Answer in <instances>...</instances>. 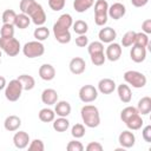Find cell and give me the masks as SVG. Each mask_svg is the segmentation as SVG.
Listing matches in <instances>:
<instances>
[{
	"label": "cell",
	"mask_w": 151,
	"mask_h": 151,
	"mask_svg": "<svg viewBox=\"0 0 151 151\" xmlns=\"http://www.w3.org/2000/svg\"><path fill=\"white\" fill-rule=\"evenodd\" d=\"M19 8L21 13L27 14L31 21L37 26H42L46 22V13L40 4L35 0H20Z\"/></svg>",
	"instance_id": "obj_1"
},
{
	"label": "cell",
	"mask_w": 151,
	"mask_h": 151,
	"mask_svg": "<svg viewBox=\"0 0 151 151\" xmlns=\"http://www.w3.org/2000/svg\"><path fill=\"white\" fill-rule=\"evenodd\" d=\"M72 24L73 19L68 13H64L58 18V20L53 25V34L58 42L68 44L71 41L70 28L72 27Z\"/></svg>",
	"instance_id": "obj_2"
},
{
	"label": "cell",
	"mask_w": 151,
	"mask_h": 151,
	"mask_svg": "<svg viewBox=\"0 0 151 151\" xmlns=\"http://www.w3.org/2000/svg\"><path fill=\"white\" fill-rule=\"evenodd\" d=\"M120 119L123 120V123H125L127 129L131 130V131L139 130L143 126V123H144L142 116L139 114L137 107H134V106L124 107L120 112Z\"/></svg>",
	"instance_id": "obj_3"
},
{
	"label": "cell",
	"mask_w": 151,
	"mask_h": 151,
	"mask_svg": "<svg viewBox=\"0 0 151 151\" xmlns=\"http://www.w3.org/2000/svg\"><path fill=\"white\" fill-rule=\"evenodd\" d=\"M80 116L83 119V123L87 127H97L100 124V114L99 110L94 105H85L80 110Z\"/></svg>",
	"instance_id": "obj_4"
},
{
	"label": "cell",
	"mask_w": 151,
	"mask_h": 151,
	"mask_svg": "<svg viewBox=\"0 0 151 151\" xmlns=\"http://www.w3.org/2000/svg\"><path fill=\"white\" fill-rule=\"evenodd\" d=\"M20 41L12 37V38H2L0 37V50L4 51L8 57H15L20 52Z\"/></svg>",
	"instance_id": "obj_5"
},
{
	"label": "cell",
	"mask_w": 151,
	"mask_h": 151,
	"mask_svg": "<svg viewBox=\"0 0 151 151\" xmlns=\"http://www.w3.org/2000/svg\"><path fill=\"white\" fill-rule=\"evenodd\" d=\"M124 80L126 84L131 85L132 87L134 88H142L146 85V77L145 74H143L142 72H138V71H133V70H130V71H126L124 73Z\"/></svg>",
	"instance_id": "obj_6"
},
{
	"label": "cell",
	"mask_w": 151,
	"mask_h": 151,
	"mask_svg": "<svg viewBox=\"0 0 151 151\" xmlns=\"http://www.w3.org/2000/svg\"><path fill=\"white\" fill-rule=\"evenodd\" d=\"M109 4L106 0H97L94 2V22L97 26H104L107 22Z\"/></svg>",
	"instance_id": "obj_7"
},
{
	"label": "cell",
	"mask_w": 151,
	"mask_h": 151,
	"mask_svg": "<svg viewBox=\"0 0 151 151\" xmlns=\"http://www.w3.org/2000/svg\"><path fill=\"white\" fill-rule=\"evenodd\" d=\"M22 53L25 57L29 59L41 57L45 53V46L42 45L41 41H38V40L28 41L22 46Z\"/></svg>",
	"instance_id": "obj_8"
},
{
	"label": "cell",
	"mask_w": 151,
	"mask_h": 151,
	"mask_svg": "<svg viewBox=\"0 0 151 151\" xmlns=\"http://www.w3.org/2000/svg\"><path fill=\"white\" fill-rule=\"evenodd\" d=\"M22 91H24V88H22L21 83L18 79H12L8 84H6L5 97L9 101H17L21 97Z\"/></svg>",
	"instance_id": "obj_9"
},
{
	"label": "cell",
	"mask_w": 151,
	"mask_h": 151,
	"mask_svg": "<svg viewBox=\"0 0 151 151\" xmlns=\"http://www.w3.org/2000/svg\"><path fill=\"white\" fill-rule=\"evenodd\" d=\"M79 99L83 103H92L98 98V90L93 85H84L79 90Z\"/></svg>",
	"instance_id": "obj_10"
},
{
	"label": "cell",
	"mask_w": 151,
	"mask_h": 151,
	"mask_svg": "<svg viewBox=\"0 0 151 151\" xmlns=\"http://www.w3.org/2000/svg\"><path fill=\"white\" fill-rule=\"evenodd\" d=\"M105 57L110 61H117L122 57V46L118 42H110L105 51Z\"/></svg>",
	"instance_id": "obj_11"
},
{
	"label": "cell",
	"mask_w": 151,
	"mask_h": 151,
	"mask_svg": "<svg viewBox=\"0 0 151 151\" xmlns=\"http://www.w3.org/2000/svg\"><path fill=\"white\" fill-rule=\"evenodd\" d=\"M126 13V7L122 2H114L111 6H109L107 9V15L113 19V20H119L122 19Z\"/></svg>",
	"instance_id": "obj_12"
},
{
	"label": "cell",
	"mask_w": 151,
	"mask_h": 151,
	"mask_svg": "<svg viewBox=\"0 0 151 151\" xmlns=\"http://www.w3.org/2000/svg\"><path fill=\"white\" fill-rule=\"evenodd\" d=\"M118 142L124 149H130L136 144V136L131 130H125L119 134Z\"/></svg>",
	"instance_id": "obj_13"
},
{
	"label": "cell",
	"mask_w": 151,
	"mask_h": 151,
	"mask_svg": "<svg viewBox=\"0 0 151 151\" xmlns=\"http://www.w3.org/2000/svg\"><path fill=\"white\" fill-rule=\"evenodd\" d=\"M29 142H31L29 140V136L25 131H18L13 136V144H14V146L17 149H20V150L26 149L28 146Z\"/></svg>",
	"instance_id": "obj_14"
},
{
	"label": "cell",
	"mask_w": 151,
	"mask_h": 151,
	"mask_svg": "<svg viewBox=\"0 0 151 151\" xmlns=\"http://www.w3.org/2000/svg\"><path fill=\"white\" fill-rule=\"evenodd\" d=\"M68 67H70V71L73 74L78 76V74H81L85 71L86 63H85V60L81 57H74V58L71 59V61L68 64Z\"/></svg>",
	"instance_id": "obj_15"
},
{
	"label": "cell",
	"mask_w": 151,
	"mask_h": 151,
	"mask_svg": "<svg viewBox=\"0 0 151 151\" xmlns=\"http://www.w3.org/2000/svg\"><path fill=\"white\" fill-rule=\"evenodd\" d=\"M97 90L103 94H110L116 90V83L111 78H103L99 80Z\"/></svg>",
	"instance_id": "obj_16"
},
{
	"label": "cell",
	"mask_w": 151,
	"mask_h": 151,
	"mask_svg": "<svg viewBox=\"0 0 151 151\" xmlns=\"http://www.w3.org/2000/svg\"><path fill=\"white\" fill-rule=\"evenodd\" d=\"M98 38L101 42H105V44H110L112 41H114V39L117 38V32L112 28V27H104L99 31L98 33Z\"/></svg>",
	"instance_id": "obj_17"
},
{
	"label": "cell",
	"mask_w": 151,
	"mask_h": 151,
	"mask_svg": "<svg viewBox=\"0 0 151 151\" xmlns=\"http://www.w3.org/2000/svg\"><path fill=\"white\" fill-rule=\"evenodd\" d=\"M39 77L45 80V81H50L52 79H54L55 77V68L51 65V64H42L40 67H39Z\"/></svg>",
	"instance_id": "obj_18"
},
{
	"label": "cell",
	"mask_w": 151,
	"mask_h": 151,
	"mask_svg": "<svg viewBox=\"0 0 151 151\" xmlns=\"http://www.w3.org/2000/svg\"><path fill=\"white\" fill-rule=\"evenodd\" d=\"M130 58L134 63H143L146 59V48L132 45V48L130 51Z\"/></svg>",
	"instance_id": "obj_19"
},
{
	"label": "cell",
	"mask_w": 151,
	"mask_h": 151,
	"mask_svg": "<svg viewBox=\"0 0 151 151\" xmlns=\"http://www.w3.org/2000/svg\"><path fill=\"white\" fill-rule=\"evenodd\" d=\"M20 126H21V119L18 116H15V114H11V116L6 117V119L4 122L5 130H7L9 132L18 131Z\"/></svg>",
	"instance_id": "obj_20"
},
{
	"label": "cell",
	"mask_w": 151,
	"mask_h": 151,
	"mask_svg": "<svg viewBox=\"0 0 151 151\" xmlns=\"http://www.w3.org/2000/svg\"><path fill=\"white\" fill-rule=\"evenodd\" d=\"M41 101L47 106L54 105L58 101V93L53 88H45L41 92Z\"/></svg>",
	"instance_id": "obj_21"
},
{
	"label": "cell",
	"mask_w": 151,
	"mask_h": 151,
	"mask_svg": "<svg viewBox=\"0 0 151 151\" xmlns=\"http://www.w3.org/2000/svg\"><path fill=\"white\" fill-rule=\"evenodd\" d=\"M117 93H118L119 99H120L123 103H125V104L130 103L131 99H132L131 88H130V86L126 85V84H120V85H118V86H117Z\"/></svg>",
	"instance_id": "obj_22"
},
{
	"label": "cell",
	"mask_w": 151,
	"mask_h": 151,
	"mask_svg": "<svg viewBox=\"0 0 151 151\" xmlns=\"http://www.w3.org/2000/svg\"><path fill=\"white\" fill-rule=\"evenodd\" d=\"M54 112L57 116L59 117H67L70 113H71V105L68 101L66 100H60V101H57L54 104Z\"/></svg>",
	"instance_id": "obj_23"
},
{
	"label": "cell",
	"mask_w": 151,
	"mask_h": 151,
	"mask_svg": "<svg viewBox=\"0 0 151 151\" xmlns=\"http://www.w3.org/2000/svg\"><path fill=\"white\" fill-rule=\"evenodd\" d=\"M137 110H138L140 116L149 114L151 112V98L145 96L142 99H139L138 105H137Z\"/></svg>",
	"instance_id": "obj_24"
},
{
	"label": "cell",
	"mask_w": 151,
	"mask_h": 151,
	"mask_svg": "<svg viewBox=\"0 0 151 151\" xmlns=\"http://www.w3.org/2000/svg\"><path fill=\"white\" fill-rule=\"evenodd\" d=\"M94 5V0H74L73 8L78 13H84Z\"/></svg>",
	"instance_id": "obj_25"
},
{
	"label": "cell",
	"mask_w": 151,
	"mask_h": 151,
	"mask_svg": "<svg viewBox=\"0 0 151 151\" xmlns=\"http://www.w3.org/2000/svg\"><path fill=\"white\" fill-rule=\"evenodd\" d=\"M17 79L21 83L22 88H24L25 91H31V90H33L34 86H35V80H34V78H33L32 76L21 74V76H19Z\"/></svg>",
	"instance_id": "obj_26"
},
{
	"label": "cell",
	"mask_w": 151,
	"mask_h": 151,
	"mask_svg": "<svg viewBox=\"0 0 151 151\" xmlns=\"http://www.w3.org/2000/svg\"><path fill=\"white\" fill-rule=\"evenodd\" d=\"M31 24V18L25 14V13H20V14H17L15 17V20H14V26L19 29H25L28 27V25Z\"/></svg>",
	"instance_id": "obj_27"
},
{
	"label": "cell",
	"mask_w": 151,
	"mask_h": 151,
	"mask_svg": "<svg viewBox=\"0 0 151 151\" xmlns=\"http://www.w3.org/2000/svg\"><path fill=\"white\" fill-rule=\"evenodd\" d=\"M38 116L42 123H51L55 118V112H54V110H52L50 107H44L39 111Z\"/></svg>",
	"instance_id": "obj_28"
},
{
	"label": "cell",
	"mask_w": 151,
	"mask_h": 151,
	"mask_svg": "<svg viewBox=\"0 0 151 151\" xmlns=\"http://www.w3.org/2000/svg\"><path fill=\"white\" fill-rule=\"evenodd\" d=\"M70 127V122L66 117H59V118H54L53 120V129L57 132H65L67 129Z\"/></svg>",
	"instance_id": "obj_29"
},
{
	"label": "cell",
	"mask_w": 151,
	"mask_h": 151,
	"mask_svg": "<svg viewBox=\"0 0 151 151\" xmlns=\"http://www.w3.org/2000/svg\"><path fill=\"white\" fill-rule=\"evenodd\" d=\"M33 35L35 38V40L38 41H44L46 40L48 37H50V29L45 26H38L34 32H33Z\"/></svg>",
	"instance_id": "obj_30"
},
{
	"label": "cell",
	"mask_w": 151,
	"mask_h": 151,
	"mask_svg": "<svg viewBox=\"0 0 151 151\" xmlns=\"http://www.w3.org/2000/svg\"><path fill=\"white\" fill-rule=\"evenodd\" d=\"M72 27H73V31L74 33H77L78 35L80 34H86L87 29H88V25L86 21L84 20H77L76 22L72 24Z\"/></svg>",
	"instance_id": "obj_31"
},
{
	"label": "cell",
	"mask_w": 151,
	"mask_h": 151,
	"mask_svg": "<svg viewBox=\"0 0 151 151\" xmlns=\"http://www.w3.org/2000/svg\"><path fill=\"white\" fill-rule=\"evenodd\" d=\"M133 45H137V46H140V47H147L150 45L149 35L143 33V32H136V39H134Z\"/></svg>",
	"instance_id": "obj_32"
},
{
	"label": "cell",
	"mask_w": 151,
	"mask_h": 151,
	"mask_svg": "<svg viewBox=\"0 0 151 151\" xmlns=\"http://www.w3.org/2000/svg\"><path fill=\"white\" fill-rule=\"evenodd\" d=\"M134 39H136V32L134 31H127L123 38H122V45L123 47H130L134 44Z\"/></svg>",
	"instance_id": "obj_33"
},
{
	"label": "cell",
	"mask_w": 151,
	"mask_h": 151,
	"mask_svg": "<svg viewBox=\"0 0 151 151\" xmlns=\"http://www.w3.org/2000/svg\"><path fill=\"white\" fill-rule=\"evenodd\" d=\"M14 25L13 24H2L0 28V37L2 38H12L14 37Z\"/></svg>",
	"instance_id": "obj_34"
},
{
	"label": "cell",
	"mask_w": 151,
	"mask_h": 151,
	"mask_svg": "<svg viewBox=\"0 0 151 151\" xmlns=\"http://www.w3.org/2000/svg\"><path fill=\"white\" fill-rule=\"evenodd\" d=\"M87 52L90 55L99 52H104V44L101 41H92L87 45Z\"/></svg>",
	"instance_id": "obj_35"
},
{
	"label": "cell",
	"mask_w": 151,
	"mask_h": 151,
	"mask_svg": "<svg viewBox=\"0 0 151 151\" xmlns=\"http://www.w3.org/2000/svg\"><path fill=\"white\" fill-rule=\"evenodd\" d=\"M71 134H72L76 139H79V138L84 137V136H85V126H84L83 124H80V123L74 124V125L72 126V129H71Z\"/></svg>",
	"instance_id": "obj_36"
},
{
	"label": "cell",
	"mask_w": 151,
	"mask_h": 151,
	"mask_svg": "<svg viewBox=\"0 0 151 151\" xmlns=\"http://www.w3.org/2000/svg\"><path fill=\"white\" fill-rule=\"evenodd\" d=\"M15 17H17V13H15L13 9H6V11L2 13L1 20H2L4 24H13V25H14Z\"/></svg>",
	"instance_id": "obj_37"
},
{
	"label": "cell",
	"mask_w": 151,
	"mask_h": 151,
	"mask_svg": "<svg viewBox=\"0 0 151 151\" xmlns=\"http://www.w3.org/2000/svg\"><path fill=\"white\" fill-rule=\"evenodd\" d=\"M90 58H91L92 64L96 65V66H101V65H104V63H105V60H106V57H105V53H104V52H99V53H96V54H91Z\"/></svg>",
	"instance_id": "obj_38"
},
{
	"label": "cell",
	"mask_w": 151,
	"mask_h": 151,
	"mask_svg": "<svg viewBox=\"0 0 151 151\" xmlns=\"http://www.w3.org/2000/svg\"><path fill=\"white\" fill-rule=\"evenodd\" d=\"M28 150L29 151H44L45 150V145H44V142L41 139H33L32 142H29L28 144Z\"/></svg>",
	"instance_id": "obj_39"
},
{
	"label": "cell",
	"mask_w": 151,
	"mask_h": 151,
	"mask_svg": "<svg viewBox=\"0 0 151 151\" xmlns=\"http://www.w3.org/2000/svg\"><path fill=\"white\" fill-rule=\"evenodd\" d=\"M65 2H66V0H48V6L52 11L58 12L64 8Z\"/></svg>",
	"instance_id": "obj_40"
},
{
	"label": "cell",
	"mask_w": 151,
	"mask_h": 151,
	"mask_svg": "<svg viewBox=\"0 0 151 151\" xmlns=\"http://www.w3.org/2000/svg\"><path fill=\"white\" fill-rule=\"evenodd\" d=\"M66 149H67V151H83L84 150V145L79 140L74 139V140L68 142Z\"/></svg>",
	"instance_id": "obj_41"
},
{
	"label": "cell",
	"mask_w": 151,
	"mask_h": 151,
	"mask_svg": "<svg viewBox=\"0 0 151 151\" xmlns=\"http://www.w3.org/2000/svg\"><path fill=\"white\" fill-rule=\"evenodd\" d=\"M76 45L78 47H86L88 45V38L86 37V34H80L76 38Z\"/></svg>",
	"instance_id": "obj_42"
},
{
	"label": "cell",
	"mask_w": 151,
	"mask_h": 151,
	"mask_svg": "<svg viewBox=\"0 0 151 151\" xmlns=\"http://www.w3.org/2000/svg\"><path fill=\"white\" fill-rule=\"evenodd\" d=\"M142 137L146 143H151V125H146L142 130Z\"/></svg>",
	"instance_id": "obj_43"
},
{
	"label": "cell",
	"mask_w": 151,
	"mask_h": 151,
	"mask_svg": "<svg viewBox=\"0 0 151 151\" xmlns=\"http://www.w3.org/2000/svg\"><path fill=\"white\" fill-rule=\"evenodd\" d=\"M86 150L87 151H101L103 150V145L98 142H91L87 144L86 146Z\"/></svg>",
	"instance_id": "obj_44"
},
{
	"label": "cell",
	"mask_w": 151,
	"mask_h": 151,
	"mask_svg": "<svg viewBox=\"0 0 151 151\" xmlns=\"http://www.w3.org/2000/svg\"><path fill=\"white\" fill-rule=\"evenodd\" d=\"M142 32L145 34H150L151 33V19H146L143 21L142 24Z\"/></svg>",
	"instance_id": "obj_45"
},
{
	"label": "cell",
	"mask_w": 151,
	"mask_h": 151,
	"mask_svg": "<svg viewBox=\"0 0 151 151\" xmlns=\"http://www.w3.org/2000/svg\"><path fill=\"white\" fill-rule=\"evenodd\" d=\"M147 2H149V0H131V4L134 7H144Z\"/></svg>",
	"instance_id": "obj_46"
},
{
	"label": "cell",
	"mask_w": 151,
	"mask_h": 151,
	"mask_svg": "<svg viewBox=\"0 0 151 151\" xmlns=\"http://www.w3.org/2000/svg\"><path fill=\"white\" fill-rule=\"evenodd\" d=\"M5 87H6V78L0 76V91L4 90Z\"/></svg>",
	"instance_id": "obj_47"
},
{
	"label": "cell",
	"mask_w": 151,
	"mask_h": 151,
	"mask_svg": "<svg viewBox=\"0 0 151 151\" xmlns=\"http://www.w3.org/2000/svg\"><path fill=\"white\" fill-rule=\"evenodd\" d=\"M0 57H1V50H0Z\"/></svg>",
	"instance_id": "obj_48"
}]
</instances>
